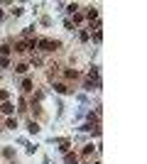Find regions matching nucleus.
<instances>
[{
	"mask_svg": "<svg viewBox=\"0 0 147 164\" xmlns=\"http://www.w3.org/2000/svg\"><path fill=\"white\" fill-rule=\"evenodd\" d=\"M27 130L32 132V135H37V132H39V125H37L35 120H32V123H30V125H27Z\"/></svg>",
	"mask_w": 147,
	"mask_h": 164,
	"instance_id": "423d86ee",
	"label": "nucleus"
},
{
	"mask_svg": "<svg viewBox=\"0 0 147 164\" xmlns=\"http://www.w3.org/2000/svg\"><path fill=\"white\" fill-rule=\"evenodd\" d=\"M37 47H39L42 52H54V49L59 47V42H57V39H37Z\"/></svg>",
	"mask_w": 147,
	"mask_h": 164,
	"instance_id": "f257e3e1",
	"label": "nucleus"
},
{
	"mask_svg": "<svg viewBox=\"0 0 147 164\" xmlns=\"http://www.w3.org/2000/svg\"><path fill=\"white\" fill-rule=\"evenodd\" d=\"M7 100V91H0V103H5Z\"/></svg>",
	"mask_w": 147,
	"mask_h": 164,
	"instance_id": "2eb2a0df",
	"label": "nucleus"
},
{
	"mask_svg": "<svg viewBox=\"0 0 147 164\" xmlns=\"http://www.w3.org/2000/svg\"><path fill=\"white\" fill-rule=\"evenodd\" d=\"M66 78H78V71H71V69H69V71H66Z\"/></svg>",
	"mask_w": 147,
	"mask_h": 164,
	"instance_id": "9d476101",
	"label": "nucleus"
},
{
	"mask_svg": "<svg viewBox=\"0 0 147 164\" xmlns=\"http://www.w3.org/2000/svg\"><path fill=\"white\" fill-rule=\"evenodd\" d=\"M0 66H2V69H7V66H10V59H7V57H2V59H0Z\"/></svg>",
	"mask_w": 147,
	"mask_h": 164,
	"instance_id": "9b49d317",
	"label": "nucleus"
},
{
	"mask_svg": "<svg viewBox=\"0 0 147 164\" xmlns=\"http://www.w3.org/2000/svg\"><path fill=\"white\" fill-rule=\"evenodd\" d=\"M54 91H57V93H69L71 88H69L66 83H54Z\"/></svg>",
	"mask_w": 147,
	"mask_h": 164,
	"instance_id": "f03ea898",
	"label": "nucleus"
},
{
	"mask_svg": "<svg viewBox=\"0 0 147 164\" xmlns=\"http://www.w3.org/2000/svg\"><path fill=\"white\" fill-rule=\"evenodd\" d=\"M66 164H76V154H66Z\"/></svg>",
	"mask_w": 147,
	"mask_h": 164,
	"instance_id": "f8f14e48",
	"label": "nucleus"
},
{
	"mask_svg": "<svg viewBox=\"0 0 147 164\" xmlns=\"http://www.w3.org/2000/svg\"><path fill=\"white\" fill-rule=\"evenodd\" d=\"M61 152H69V140H61Z\"/></svg>",
	"mask_w": 147,
	"mask_h": 164,
	"instance_id": "ddd939ff",
	"label": "nucleus"
},
{
	"mask_svg": "<svg viewBox=\"0 0 147 164\" xmlns=\"http://www.w3.org/2000/svg\"><path fill=\"white\" fill-rule=\"evenodd\" d=\"M91 152H93V145H86V147H83V154H86V157H88V154H91Z\"/></svg>",
	"mask_w": 147,
	"mask_h": 164,
	"instance_id": "4468645a",
	"label": "nucleus"
},
{
	"mask_svg": "<svg viewBox=\"0 0 147 164\" xmlns=\"http://www.w3.org/2000/svg\"><path fill=\"white\" fill-rule=\"evenodd\" d=\"M86 17H88V20H98V10H96V7H91V10L86 12Z\"/></svg>",
	"mask_w": 147,
	"mask_h": 164,
	"instance_id": "20e7f679",
	"label": "nucleus"
},
{
	"mask_svg": "<svg viewBox=\"0 0 147 164\" xmlns=\"http://www.w3.org/2000/svg\"><path fill=\"white\" fill-rule=\"evenodd\" d=\"M22 91H25V93H30V91H32V81H30V78H25V81H22Z\"/></svg>",
	"mask_w": 147,
	"mask_h": 164,
	"instance_id": "39448f33",
	"label": "nucleus"
},
{
	"mask_svg": "<svg viewBox=\"0 0 147 164\" xmlns=\"http://www.w3.org/2000/svg\"><path fill=\"white\" fill-rule=\"evenodd\" d=\"M10 52H12V47H7V44H2V47H0V54H2V57H7Z\"/></svg>",
	"mask_w": 147,
	"mask_h": 164,
	"instance_id": "0eeeda50",
	"label": "nucleus"
},
{
	"mask_svg": "<svg viewBox=\"0 0 147 164\" xmlns=\"http://www.w3.org/2000/svg\"><path fill=\"white\" fill-rule=\"evenodd\" d=\"M27 69H30V66H27V64H17V66H15V71H17V74H25Z\"/></svg>",
	"mask_w": 147,
	"mask_h": 164,
	"instance_id": "6e6552de",
	"label": "nucleus"
},
{
	"mask_svg": "<svg viewBox=\"0 0 147 164\" xmlns=\"http://www.w3.org/2000/svg\"><path fill=\"white\" fill-rule=\"evenodd\" d=\"M7 128H10V130H15V128H17V120H15V118H10V120H7Z\"/></svg>",
	"mask_w": 147,
	"mask_h": 164,
	"instance_id": "1a4fd4ad",
	"label": "nucleus"
},
{
	"mask_svg": "<svg viewBox=\"0 0 147 164\" xmlns=\"http://www.w3.org/2000/svg\"><path fill=\"white\" fill-rule=\"evenodd\" d=\"M0 110H2L5 115H12V110H15V108H12V103H7V100H5V103L0 105Z\"/></svg>",
	"mask_w": 147,
	"mask_h": 164,
	"instance_id": "7ed1b4c3",
	"label": "nucleus"
}]
</instances>
